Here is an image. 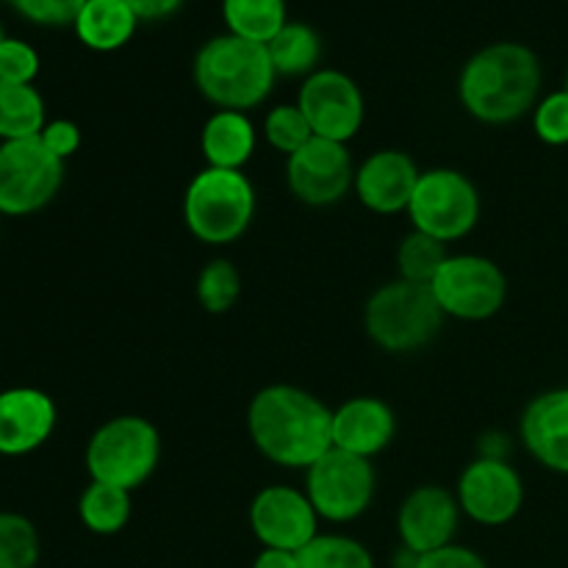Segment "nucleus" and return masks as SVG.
<instances>
[{
    "label": "nucleus",
    "mask_w": 568,
    "mask_h": 568,
    "mask_svg": "<svg viewBox=\"0 0 568 568\" xmlns=\"http://www.w3.org/2000/svg\"><path fill=\"white\" fill-rule=\"evenodd\" d=\"M194 292H197V303L209 314H227L231 308H236L239 297H242V272L233 261L211 258L200 270Z\"/></svg>",
    "instance_id": "26"
},
{
    "label": "nucleus",
    "mask_w": 568,
    "mask_h": 568,
    "mask_svg": "<svg viewBox=\"0 0 568 568\" xmlns=\"http://www.w3.org/2000/svg\"><path fill=\"white\" fill-rule=\"evenodd\" d=\"M247 433L266 460L308 471L333 449V410L305 388L272 383L250 399Z\"/></svg>",
    "instance_id": "1"
},
{
    "label": "nucleus",
    "mask_w": 568,
    "mask_h": 568,
    "mask_svg": "<svg viewBox=\"0 0 568 568\" xmlns=\"http://www.w3.org/2000/svg\"><path fill=\"white\" fill-rule=\"evenodd\" d=\"M447 258H449L447 244L427 236V233L410 231L397 247L399 277H403V281L425 283V286H430L433 277L438 275V270H442V264Z\"/></svg>",
    "instance_id": "28"
},
{
    "label": "nucleus",
    "mask_w": 568,
    "mask_h": 568,
    "mask_svg": "<svg viewBox=\"0 0 568 568\" xmlns=\"http://www.w3.org/2000/svg\"><path fill=\"white\" fill-rule=\"evenodd\" d=\"M39 532L31 519L0 510V568H37Z\"/></svg>",
    "instance_id": "29"
},
{
    "label": "nucleus",
    "mask_w": 568,
    "mask_h": 568,
    "mask_svg": "<svg viewBox=\"0 0 568 568\" xmlns=\"http://www.w3.org/2000/svg\"><path fill=\"white\" fill-rule=\"evenodd\" d=\"M414 568H488V564L475 552V549L449 544V547L438 549V552L419 555Z\"/></svg>",
    "instance_id": "35"
},
{
    "label": "nucleus",
    "mask_w": 568,
    "mask_h": 568,
    "mask_svg": "<svg viewBox=\"0 0 568 568\" xmlns=\"http://www.w3.org/2000/svg\"><path fill=\"white\" fill-rule=\"evenodd\" d=\"M297 105L314 136L342 144L358 136L366 116L364 92L342 70H316L305 78L297 92Z\"/></svg>",
    "instance_id": "12"
},
{
    "label": "nucleus",
    "mask_w": 568,
    "mask_h": 568,
    "mask_svg": "<svg viewBox=\"0 0 568 568\" xmlns=\"http://www.w3.org/2000/svg\"><path fill=\"white\" fill-rule=\"evenodd\" d=\"M83 460L92 480L136 491L159 469L161 436L144 416H114L92 433Z\"/></svg>",
    "instance_id": "6"
},
{
    "label": "nucleus",
    "mask_w": 568,
    "mask_h": 568,
    "mask_svg": "<svg viewBox=\"0 0 568 568\" xmlns=\"http://www.w3.org/2000/svg\"><path fill=\"white\" fill-rule=\"evenodd\" d=\"M508 453H510V444L503 433H486V436L480 438V444H477V455H480V458L508 460Z\"/></svg>",
    "instance_id": "38"
},
{
    "label": "nucleus",
    "mask_w": 568,
    "mask_h": 568,
    "mask_svg": "<svg viewBox=\"0 0 568 568\" xmlns=\"http://www.w3.org/2000/svg\"><path fill=\"white\" fill-rule=\"evenodd\" d=\"M194 87L209 103L227 111H253L272 94L277 72L266 44L233 33L209 39L194 55Z\"/></svg>",
    "instance_id": "3"
},
{
    "label": "nucleus",
    "mask_w": 568,
    "mask_h": 568,
    "mask_svg": "<svg viewBox=\"0 0 568 568\" xmlns=\"http://www.w3.org/2000/svg\"><path fill=\"white\" fill-rule=\"evenodd\" d=\"M255 144H258L255 125L244 111L216 109L200 131L205 166L216 170H244V164L253 159Z\"/></svg>",
    "instance_id": "20"
},
{
    "label": "nucleus",
    "mask_w": 568,
    "mask_h": 568,
    "mask_svg": "<svg viewBox=\"0 0 568 568\" xmlns=\"http://www.w3.org/2000/svg\"><path fill=\"white\" fill-rule=\"evenodd\" d=\"M39 53L33 44L22 39L6 37L0 42V81L6 83H33L39 75Z\"/></svg>",
    "instance_id": "32"
},
{
    "label": "nucleus",
    "mask_w": 568,
    "mask_h": 568,
    "mask_svg": "<svg viewBox=\"0 0 568 568\" xmlns=\"http://www.w3.org/2000/svg\"><path fill=\"white\" fill-rule=\"evenodd\" d=\"M541 83L536 50L521 42H494L464 64L458 98L466 114L483 125H510L536 109Z\"/></svg>",
    "instance_id": "2"
},
{
    "label": "nucleus",
    "mask_w": 568,
    "mask_h": 568,
    "mask_svg": "<svg viewBox=\"0 0 568 568\" xmlns=\"http://www.w3.org/2000/svg\"><path fill=\"white\" fill-rule=\"evenodd\" d=\"M444 316L460 322H486L508 303V277L486 255H449L430 283Z\"/></svg>",
    "instance_id": "10"
},
{
    "label": "nucleus",
    "mask_w": 568,
    "mask_h": 568,
    "mask_svg": "<svg viewBox=\"0 0 568 568\" xmlns=\"http://www.w3.org/2000/svg\"><path fill=\"white\" fill-rule=\"evenodd\" d=\"M14 11H20L26 20L37 22V26H72L87 0H6Z\"/></svg>",
    "instance_id": "33"
},
{
    "label": "nucleus",
    "mask_w": 568,
    "mask_h": 568,
    "mask_svg": "<svg viewBox=\"0 0 568 568\" xmlns=\"http://www.w3.org/2000/svg\"><path fill=\"white\" fill-rule=\"evenodd\" d=\"M272 67L277 78H308L320 70L322 61V39L308 22H292L281 28L275 39L266 44Z\"/></svg>",
    "instance_id": "22"
},
{
    "label": "nucleus",
    "mask_w": 568,
    "mask_h": 568,
    "mask_svg": "<svg viewBox=\"0 0 568 568\" xmlns=\"http://www.w3.org/2000/svg\"><path fill=\"white\" fill-rule=\"evenodd\" d=\"M566 89H568V75H566Z\"/></svg>",
    "instance_id": "40"
},
{
    "label": "nucleus",
    "mask_w": 568,
    "mask_h": 568,
    "mask_svg": "<svg viewBox=\"0 0 568 568\" xmlns=\"http://www.w3.org/2000/svg\"><path fill=\"white\" fill-rule=\"evenodd\" d=\"M59 410L42 388L14 386L0 392V455L22 458L53 436Z\"/></svg>",
    "instance_id": "16"
},
{
    "label": "nucleus",
    "mask_w": 568,
    "mask_h": 568,
    "mask_svg": "<svg viewBox=\"0 0 568 568\" xmlns=\"http://www.w3.org/2000/svg\"><path fill=\"white\" fill-rule=\"evenodd\" d=\"M48 125L44 98L33 83H6L0 81V139H37Z\"/></svg>",
    "instance_id": "23"
},
{
    "label": "nucleus",
    "mask_w": 568,
    "mask_h": 568,
    "mask_svg": "<svg viewBox=\"0 0 568 568\" xmlns=\"http://www.w3.org/2000/svg\"><path fill=\"white\" fill-rule=\"evenodd\" d=\"M64 186V161L42 139L0 142V214L28 216L42 211Z\"/></svg>",
    "instance_id": "9"
},
{
    "label": "nucleus",
    "mask_w": 568,
    "mask_h": 568,
    "mask_svg": "<svg viewBox=\"0 0 568 568\" xmlns=\"http://www.w3.org/2000/svg\"><path fill=\"white\" fill-rule=\"evenodd\" d=\"M125 3L136 11V17L142 22H159L178 14L186 0H125Z\"/></svg>",
    "instance_id": "36"
},
{
    "label": "nucleus",
    "mask_w": 568,
    "mask_h": 568,
    "mask_svg": "<svg viewBox=\"0 0 568 568\" xmlns=\"http://www.w3.org/2000/svg\"><path fill=\"white\" fill-rule=\"evenodd\" d=\"M303 491L308 494L320 519L347 525L372 508L377 491L375 464L333 447L305 471Z\"/></svg>",
    "instance_id": "8"
},
{
    "label": "nucleus",
    "mask_w": 568,
    "mask_h": 568,
    "mask_svg": "<svg viewBox=\"0 0 568 568\" xmlns=\"http://www.w3.org/2000/svg\"><path fill=\"white\" fill-rule=\"evenodd\" d=\"M250 527L261 547L300 552L320 536V516L308 494L292 486H266L250 505Z\"/></svg>",
    "instance_id": "14"
},
{
    "label": "nucleus",
    "mask_w": 568,
    "mask_h": 568,
    "mask_svg": "<svg viewBox=\"0 0 568 568\" xmlns=\"http://www.w3.org/2000/svg\"><path fill=\"white\" fill-rule=\"evenodd\" d=\"M253 568H297V552L264 547L258 555H255Z\"/></svg>",
    "instance_id": "37"
},
{
    "label": "nucleus",
    "mask_w": 568,
    "mask_h": 568,
    "mask_svg": "<svg viewBox=\"0 0 568 568\" xmlns=\"http://www.w3.org/2000/svg\"><path fill=\"white\" fill-rule=\"evenodd\" d=\"M419 175V166L408 153L392 148L377 150L366 155L355 170V197L372 214H399V211H408Z\"/></svg>",
    "instance_id": "17"
},
{
    "label": "nucleus",
    "mask_w": 568,
    "mask_h": 568,
    "mask_svg": "<svg viewBox=\"0 0 568 568\" xmlns=\"http://www.w3.org/2000/svg\"><path fill=\"white\" fill-rule=\"evenodd\" d=\"M480 192L469 175L453 166H436L419 175L408 211L414 231L449 244L466 239L480 222Z\"/></svg>",
    "instance_id": "7"
},
{
    "label": "nucleus",
    "mask_w": 568,
    "mask_h": 568,
    "mask_svg": "<svg viewBox=\"0 0 568 568\" xmlns=\"http://www.w3.org/2000/svg\"><path fill=\"white\" fill-rule=\"evenodd\" d=\"M397 436V416L381 397H353L333 408V447L358 458H377Z\"/></svg>",
    "instance_id": "18"
},
{
    "label": "nucleus",
    "mask_w": 568,
    "mask_h": 568,
    "mask_svg": "<svg viewBox=\"0 0 568 568\" xmlns=\"http://www.w3.org/2000/svg\"><path fill=\"white\" fill-rule=\"evenodd\" d=\"M139 17L125 0H87L78 11L75 37L94 53H114L125 48L139 28Z\"/></svg>",
    "instance_id": "21"
},
{
    "label": "nucleus",
    "mask_w": 568,
    "mask_h": 568,
    "mask_svg": "<svg viewBox=\"0 0 568 568\" xmlns=\"http://www.w3.org/2000/svg\"><path fill=\"white\" fill-rule=\"evenodd\" d=\"M519 436L527 453L549 471L568 475V386L544 392L525 408Z\"/></svg>",
    "instance_id": "19"
},
{
    "label": "nucleus",
    "mask_w": 568,
    "mask_h": 568,
    "mask_svg": "<svg viewBox=\"0 0 568 568\" xmlns=\"http://www.w3.org/2000/svg\"><path fill=\"white\" fill-rule=\"evenodd\" d=\"M455 497L471 521L483 527H503L519 516L525 505V483L508 460L477 455L460 471Z\"/></svg>",
    "instance_id": "13"
},
{
    "label": "nucleus",
    "mask_w": 568,
    "mask_h": 568,
    "mask_svg": "<svg viewBox=\"0 0 568 568\" xmlns=\"http://www.w3.org/2000/svg\"><path fill=\"white\" fill-rule=\"evenodd\" d=\"M133 514L131 491L92 480L78 499L81 525L94 536H116L128 527Z\"/></svg>",
    "instance_id": "25"
},
{
    "label": "nucleus",
    "mask_w": 568,
    "mask_h": 568,
    "mask_svg": "<svg viewBox=\"0 0 568 568\" xmlns=\"http://www.w3.org/2000/svg\"><path fill=\"white\" fill-rule=\"evenodd\" d=\"M444 311L425 283L397 277L366 300L364 331L386 353H416L444 327Z\"/></svg>",
    "instance_id": "5"
},
{
    "label": "nucleus",
    "mask_w": 568,
    "mask_h": 568,
    "mask_svg": "<svg viewBox=\"0 0 568 568\" xmlns=\"http://www.w3.org/2000/svg\"><path fill=\"white\" fill-rule=\"evenodd\" d=\"M264 139L270 142V148H275L277 153L288 159L308 139H314V131H311L308 120L297 103H281L264 116Z\"/></svg>",
    "instance_id": "30"
},
{
    "label": "nucleus",
    "mask_w": 568,
    "mask_h": 568,
    "mask_svg": "<svg viewBox=\"0 0 568 568\" xmlns=\"http://www.w3.org/2000/svg\"><path fill=\"white\" fill-rule=\"evenodd\" d=\"M39 139H42V144L55 159L67 161L81 148V128L72 120H48V125L42 128Z\"/></svg>",
    "instance_id": "34"
},
{
    "label": "nucleus",
    "mask_w": 568,
    "mask_h": 568,
    "mask_svg": "<svg viewBox=\"0 0 568 568\" xmlns=\"http://www.w3.org/2000/svg\"><path fill=\"white\" fill-rule=\"evenodd\" d=\"M353 153L347 144L314 136L286 159L288 192L311 209L342 203L355 186Z\"/></svg>",
    "instance_id": "11"
},
{
    "label": "nucleus",
    "mask_w": 568,
    "mask_h": 568,
    "mask_svg": "<svg viewBox=\"0 0 568 568\" xmlns=\"http://www.w3.org/2000/svg\"><path fill=\"white\" fill-rule=\"evenodd\" d=\"M297 568H375V558L349 536H316L297 552Z\"/></svg>",
    "instance_id": "27"
},
{
    "label": "nucleus",
    "mask_w": 568,
    "mask_h": 568,
    "mask_svg": "<svg viewBox=\"0 0 568 568\" xmlns=\"http://www.w3.org/2000/svg\"><path fill=\"white\" fill-rule=\"evenodd\" d=\"M460 505L453 491L442 486H419L403 499L397 514V532L405 549L430 555L449 547L460 525Z\"/></svg>",
    "instance_id": "15"
},
{
    "label": "nucleus",
    "mask_w": 568,
    "mask_h": 568,
    "mask_svg": "<svg viewBox=\"0 0 568 568\" xmlns=\"http://www.w3.org/2000/svg\"><path fill=\"white\" fill-rule=\"evenodd\" d=\"M255 220V186L242 170L205 166L183 194V222L197 242L227 247L250 231Z\"/></svg>",
    "instance_id": "4"
},
{
    "label": "nucleus",
    "mask_w": 568,
    "mask_h": 568,
    "mask_svg": "<svg viewBox=\"0 0 568 568\" xmlns=\"http://www.w3.org/2000/svg\"><path fill=\"white\" fill-rule=\"evenodd\" d=\"M227 33L247 42L270 44L288 22L286 0H222Z\"/></svg>",
    "instance_id": "24"
},
{
    "label": "nucleus",
    "mask_w": 568,
    "mask_h": 568,
    "mask_svg": "<svg viewBox=\"0 0 568 568\" xmlns=\"http://www.w3.org/2000/svg\"><path fill=\"white\" fill-rule=\"evenodd\" d=\"M532 131L544 144L564 148L568 144V89L547 94L532 109Z\"/></svg>",
    "instance_id": "31"
},
{
    "label": "nucleus",
    "mask_w": 568,
    "mask_h": 568,
    "mask_svg": "<svg viewBox=\"0 0 568 568\" xmlns=\"http://www.w3.org/2000/svg\"><path fill=\"white\" fill-rule=\"evenodd\" d=\"M3 39H6V33H3V26H0V42H3Z\"/></svg>",
    "instance_id": "39"
}]
</instances>
